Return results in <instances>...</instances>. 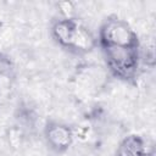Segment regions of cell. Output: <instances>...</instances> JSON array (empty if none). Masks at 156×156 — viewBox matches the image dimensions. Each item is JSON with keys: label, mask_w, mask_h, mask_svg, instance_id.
I'll return each mask as SVG.
<instances>
[{"label": "cell", "mask_w": 156, "mask_h": 156, "mask_svg": "<svg viewBox=\"0 0 156 156\" xmlns=\"http://www.w3.org/2000/svg\"><path fill=\"white\" fill-rule=\"evenodd\" d=\"M50 35L60 48L76 55H87L98 46L94 33L74 16L56 18L51 23Z\"/></svg>", "instance_id": "obj_1"}, {"label": "cell", "mask_w": 156, "mask_h": 156, "mask_svg": "<svg viewBox=\"0 0 156 156\" xmlns=\"http://www.w3.org/2000/svg\"><path fill=\"white\" fill-rule=\"evenodd\" d=\"M110 74L124 83H134L139 77L141 61L140 48H101Z\"/></svg>", "instance_id": "obj_2"}, {"label": "cell", "mask_w": 156, "mask_h": 156, "mask_svg": "<svg viewBox=\"0 0 156 156\" xmlns=\"http://www.w3.org/2000/svg\"><path fill=\"white\" fill-rule=\"evenodd\" d=\"M98 45L100 48H133L141 45L138 33L123 18L111 15L106 17L98 32Z\"/></svg>", "instance_id": "obj_3"}, {"label": "cell", "mask_w": 156, "mask_h": 156, "mask_svg": "<svg viewBox=\"0 0 156 156\" xmlns=\"http://www.w3.org/2000/svg\"><path fill=\"white\" fill-rule=\"evenodd\" d=\"M43 134L46 145L56 154L67 152L76 139L74 129L67 123L56 119L46 121L43 129Z\"/></svg>", "instance_id": "obj_4"}, {"label": "cell", "mask_w": 156, "mask_h": 156, "mask_svg": "<svg viewBox=\"0 0 156 156\" xmlns=\"http://www.w3.org/2000/svg\"><path fill=\"white\" fill-rule=\"evenodd\" d=\"M115 156H154V147L140 134H129L117 145Z\"/></svg>", "instance_id": "obj_5"}, {"label": "cell", "mask_w": 156, "mask_h": 156, "mask_svg": "<svg viewBox=\"0 0 156 156\" xmlns=\"http://www.w3.org/2000/svg\"><path fill=\"white\" fill-rule=\"evenodd\" d=\"M15 119L18 123V126L28 130H32L37 127L38 113L28 104H20L15 113Z\"/></svg>", "instance_id": "obj_6"}, {"label": "cell", "mask_w": 156, "mask_h": 156, "mask_svg": "<svg viewBox=\"0 0 156 156\" xmlns=\"http://www.w3.org/2000/svg\"><path fill=\"white\" fill-rule=\"evenodd\" d=\"M16 74V66L13 60L5 52L0 51V79H12Z\"/></svg>", "instance_id": "obj_7"}]
</instances>
